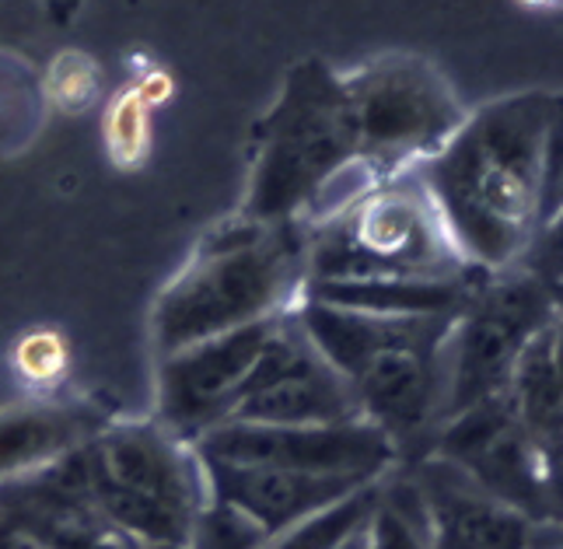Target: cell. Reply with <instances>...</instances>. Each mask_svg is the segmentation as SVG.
Returning a JSON list of instances; mask_svg holds the SVG:
<instances>
[{
  "mask_svg": "<svg viewBox=\"0 0 563 549\" xmlns=\"http://www.w3.org/2000/svg\"><path fill=\"white\" fill-rule=\"evenodd\" d=\"M550 95H515L465 120L427 175V196L459 252L504 266L539 234V144Z\"/></svg>",
  "mask_w": 563,
  "mask_h": 549,
  "instance_id": "1",
  "label": "cell"
},
{
  "mask_svg": "<svg viewBox=\"0 0 563 549\" xmlns=\"http://www.w3.org/2000/svg\"><path fill=\"white\" fill-rule=\"evenodd\" d=\"M346 95L357 120V147L378 162L438 154L465 123L449 85L417 61L367 70Z\"/></svg>",
  "mask_w": 563,
  "mask_h": 549,
  "instance_id": "2",
  "label": "cell"
},
{
  "mask_svg": "<svg viewBox=\"0 0 563 549\" xmlns=\"http://www.w3.org/2000/svg\"><path fill=\"white\" fill-rule=\"evenodd\" d=\"M203 455L235 465H266L308 476H346L375 483L396 455L375 424H316V427H266V424H218L207 430Z\"/></svg>",
  "mask_w": 563,
  "mask_h": 549,
  "instance_id": "3",
  "label": "cell"
},
{
  "mask_svg": "<svg viewBox=\"0 0 563 549\" xmlns=\"http://www.w3.org/2000/svg\"><path fill=\"white\" fill-rule=\"evenodd\" d=\"M455 242L431 196L385 189L361 200L343 228V281H444Z\"/></svg>",
  "mask_w": 563,
  "mask_h": 549,
  "instance_id": "4",
  "label": "cell"
},
{
  "mask_svg": "<svg viewBox=\"0 0 563 549\" xmlns=\"http://www.w3.org/2000/svg\"><path fill=\"white\" fill-rule=\"evenodd\" d=\"M550 301L536 287L497 290L455 337L452 378L444 385V414L459 417L508 392L526 343L550 322Z\"/></svg>",
  "mask_w": 563,
  "mask_h": 549,
  "instance_id": "5",
  "label": "cell"
},
{
  "mask_svg": "<svg viewBox=\"0 0 563 549\" xmlns=\"http://www.w3.org/2000/svg\"><path fill=\"white\" fill-rule=\"evenodd\" d=\"M542 455L547 452L521 427L508 392L452 417L441 441L444 462L462 469L476 486L521 515H532L547 494Z\"/></svg>",
  "mask_w": 563,
  "mask_h": 549,
  "instance_id": "6",
  "label": "cell"
},
{
  "mask_svg": "<svg viewBox=\"0 0 563 549\" xmlns=\"http://www.w3.org/2000/svg\"><path fill=\"white\" fill-rule=\"evenodd\" d=\"M431 549H532V521L497 501L452 462H427L417 483Z\"/></svg>",
  "mask_w": 563,
  "mask_h": 549,
  "instance_id": "7",
  "label": "cell"
},
{
  "mask_svg": "<svg viewBox=\"0 0 563 549\" xmlns=\"http://www.w3.org/2000/svg\"><path fill=\"white\" fill-rule=\"evenodd\" d=\"M207 462H210V486L218 501L231 515L252 521L266 536H280L301 518L316 515L322 507L367 486L364 480H346V476H308V473H287V469L235 465L218 459Z\"/></svg>",
  "mask_w": 563,
  "mask_h": 549,
  "instance_id": "8",
  "label": "cell"
},
{
  "mask_svg": "<svg viewBox=\"0 0 563 549\" xmlns=\"http://www.w3.org/2000/svg\"><path fill=\"white\" fill-rule=\"evenodd\" d=\"M351 385L361 417L375 424L388 441L423 427L438 403L431 350L423 347L382 350L357 371Z\"/></svg>",
  "mask_w": 563,
  "mask_h": 549,
  "instance_id": "9",
  "label": "cell"
},
{
  "mask_svg": "<svg viewBox=\"0 0 563 549\" xmlns=\"http://www.w3.org/2000/svg\"><path fill=\"white\" fill-rule=\"evenodd\" d=\"M375 501H378V490L375 483H367L354 490V494H346L343 501L301 518L298 525H290L269 549H340L357 528L367 525V518L375 512Z\"/></svg>",
  "mask_w": 563,
  "mask_h": 549,
  "instance_id": "10",
  "label": "cell"
},
{
  "mask_svg": "<svg viewBox=\"0 0 563 549\" xmlns=\"http://www.w3.org/2000/svg\"><path fill=\"white\" fill-rule=\"evenodd\" d=\"M154 112L137 95V88L126 85L120 95H112L102 116V144L106 158L120 172H137L147 165L154 147Z\"/></svg>",
  "mask_w": 563,
  "mask_h": 549,
  "instance_id": "11",
  "label": "cell"
},
{
  "mask_svg": "<svg viewBox=\"0 0 563 549\" xmlns=\"http://www.w3.org/2000/svg\"><path fill=\"white\" fill-rule=\"evenodd\" d=\"M74 438V424L60 417H11L0 420V476L22 473V469L46 462L67 452Z\"/></svg>",
  "mask_w": 563,
  "mask_h": 549,
  "instance_id": "12",
  "label": "cell"
},
{
  "mask_svg": "<svg viewBox=\"0 0 563 549\" xmlns=\"http://www.w3.org/2000/svg\"><path fill=\"white\" fill-rule=\"evenodd\" d=\"M367 549H431V528L417 486H402L388 497L378 494L367 518Z\"/></svg>",
  "mask_w": 563,
  "mask_h": 549,
  "instance_id": "13",
  "label": "cell"
},
{
  "mask_svg": "<svg viewBox=\"0 0 563 549\" xmlns=\"http://www.w3.org/2000/svg\"><path fill=\"white\" fill-rule=\"evenodd\" d=\"M11 367L32 392H56L74 367L70 340L56 326H35L14 340Z\"/></svg>",
  "mask_w": 563,
  "mask_h": 549,
  "instance_id": "14",
  "label": "cell"
},
{
  "mask_svg": "<svg viewBox=\"0 0 563 549\" xmlns=\"http://www.w3.org/2000/svg\"><path fill=\"white\" fill-rule=\"evenodd\" d=\"M563 221V95H550L539 144V234Z\"/></svg>",
  "mask_w": 563,
  "mask_h": 549,
  "instance_id": "15",
  "label": "cell"
},
{
  "mask_svg": "<svg viewBox=\"0 0 563 549\" xmlns=\"http://www.w3.org/2000/svg\"><path fill=\"white\" fill-rule=\"evenodd\" d=\"M43 88H46V98L56 109L67 112V116H77V112H88L95 102H99L102 70L88 53L64 50L60 56H53Z\"/></svg>",
  "mask_w": 563,
  "mask_h": 549,
  "instance_id": "16",
  "label": "cell"
},
{
  "mask_svg": "<svg viewBox=\"0 0 563 549\" xmlns=\"http://www.w3.org/2000/svg\"><path fill=\"white\" fill-rule=\"evenodd\" d=\"M130 85L137 88V95L144 98L151 112H154V109H162V106H168L172 98H176V77H172V74H168L165 67H158V64L141 67V74L133 77Z\"/></svg>",
  "mask_w": 563,
  "mask_h": 549,
  "instance_id": "17",
  "label": "cell"
},
{
  "mask_svg": "<svg viewBox=\"0 0 563 549\" xmlns=\"http://www.w3.org/2000/svg\"><path fill=\"white\" fill-rule=\"evenodd\" d=\"M547 340H550V358L556 367V378L563 385V311H553L547 322Z\"/></svg>",
  "mask_w": 563,
  "mask_h": 549,
  "instance_id": "18",
  "label": "cell"
},
{
  "mask_svg": "<svg viewBox=\"0 0 563 549\" xmlns=\"http://www.w3.org/2000/svg\"><path fill=\"white\" fill-rule=\"evenodd\" d=\"M340 549H367V525H364V528H357V532H354L351 539H346Z\"/></svg>",
  "mask_w": 563,
  "mask_h": 549,
  "instance_id": "19",
  "label": "cell"
},
{
  "mask_svg": "<svg viewBox=\"0 0 563 549\" xmlns=\"http://www.w3.org/2000/svg\"><path fill=\"white\" fill-rule=\"evenodd\" d=\"M521 4H529V8H553V4H563V0H521Z\"/></svg>",
  "mask_w": 563,
  "mask_h": 549,
  "instance_id": "20",
  "label": "cell"
},
{
  "mask_svg": "<svg viewBox=\"0 0 563 549\" xmlns=\"http://www.w3.org/2000/svg\"><path fill=\"white\" fill-rule=\"evenodd\" d=\"M556 301H560V311H563V277H560V284H556Z\"/></svg>",
  "mask_w": 563,
  "mask_h": 549,
  "instance_id": "21",
  "label": "cell"
},
{
  "mask_svg": "<svg viewBox=\"0 0 563 549\" xmlns=\"http://www.w3.org/2000/svg\"><path fill=\"white\" fill-rule=\"evenodd\" d=\"M556 252H560V256H556V263H560V266H556V270H560V277H563V249H556Z\"/></svg>",
  "mask_w": 563,
  "mask_h": 549,
  "instance_id": "22",
  "label": "cell"
},
{
  "mask_svg": "<svg viewBox=\"0 0 563 549\" xmlns=\"http://www.w3.org/2000/svg\"><path fill=\"white\" fill-rule=\"evenodd\" d=\"M553 452H556V455H560V462H563V438H560V444L553 448Z\"/></svg>",
  "mask_w": 563,
  "mask_h": 549,
  "instance_id": "23",
  "label": "cell"
}]
</instances>
